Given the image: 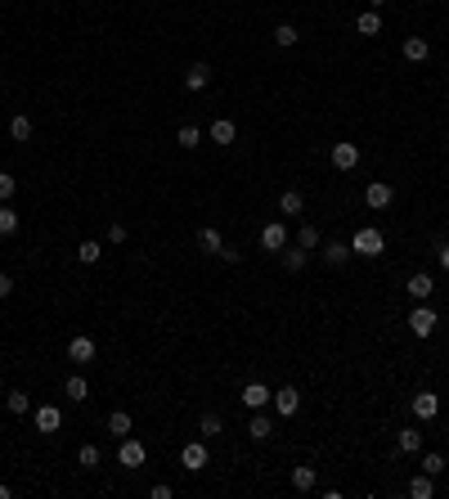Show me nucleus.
Returning <instances> with one entry per match:
<instances>
[{
  "label": "nucleus",
  "mask_w": 449,
  "mask_h": 499,
  "mask_svg": "<svg viewBox=\"0 0 449 499\" xmlns=\"http://www.w3.org/2000/svg\"><path fill=\"white\" fill-rule=\"evenodd\" d=\"M350 252L355 256H382L387 252V238H382V229H373V225H364V229H355V238H350Z\"/></svg>",
  "instance_id": "f257e3e1"
},
{
  "label": "nucleus",
  "mask_w": 449,
  "mask_h": 499,
  "mask_svg": "<svg viewBox=\"0 0 449 499\" xmlns=\"http://www.w3.org/2000/svg\"><path fill=\"white\" fill-rule=\"evenodd\" d=\"M405 324H409V333H414V338H432L436 324H441V315H436L427 302H418L414 311H409V320H405Z\"/></svg>",
  "instance_id": "f03ea898"
},
{
  "label": "nucleus",
  "mask_w": 449,
  "mask_h": 499,
  "mask_svg": "<svg viewBox=\"0 0 449 499\" xmlns=\"http://www.w3.org/2000/svg\"><path fill=\"white\" fill-rule=\"evenodd\" d=\"M32 418H36V432H45V436H54V432L63 427V409L59 405H36Z\"/></svg>",
  "instance_id": "7ed1b4c3"
},
{
  "label": "nucleus",
  "mask_w": 449,
  "mask_h": 499,
  "mask_svg": "<svg viewBox=\"0 0 449 499\" xmlns=\"http://www.w3.org/2000/svg\"><path fill=\"white\" fill-rule=\"evenodd\" d=\"M261 247L265 252H283V247H288V225H283V220L261 225Z\"/></svg>",
  "instance_id": "20e7f679"
},
{
  "label": "nucleus",
  "mask_w": 449,
  "mask_h": 499,
  "mask_svg": "<svg viewBox=\"0 0 449 499\" xmlns=\"http://www.w3.org/2000/svg\"><path fill=\"white\" fill-rule=\"evenodd\" d=\"M180 468H185V473H203L207 468V445L203 441H189V445L180 450Z\"/></svg>",
  "instance_id": "39448f33"
},
{
  "label": "nucleus",
  "mask_w": 449,
  "mask_h": 499,
  "mask_svg": "<svg viewBox=\"0 0 449 499\" xmlns=\"http://www.w3.org/2000/svg\"><path fill=\"white\" fill-rule=\"evenodd\" d=\"M238 400H243L247 409H265V405H270V400H274V391L265 387V382H247V387L238 391Z\"/></svg>",
  "instance_id": "423d86ee"
},
{
  "label": "nucleus",
  "mask_w": 449,
  "mask_h": 499,
  "mask_svg": "<svg viewBox=\"0 0 449 499\" xmlns=\"http://www.w3.org/2000/svg\"><path fill=\"white\" fill-rule=\"evenodd\" d=\"M409 409H414V418H423V423H427V418L441 414V396H436V391H418V396L409 400Z\"/></svg>",
  "instance_id": "0eeeda50"
},
{
  "label": "nucleus",
  "mask_w": 449,
  "mask_h": 499,
  "mask_svg": "<svg viewBox=\"0 0 449 499\" xmlns=\"http://www.w3.org/2000/svg\"><path fill=\"white\" fill-rule=\"evenodd\" d=\"M391 198H396V189H391L387 180H368V185H364V203L378 207V212H382V207H391Z\"/></svg>",
  "instance_id": "6e6552de"
},
{
  "label": "nucleus",
  "mask_w": 449,
  "mask_h": 499,
  "mask_svg": "<svg viewBox=\"0 0 449 499\" xmlns=\"http://www.w3.org/2000/svg\"><path fill=\"white\" fill-rule=\"evenodd\" d=\"M270 405L279 409L283 418H292V414L301 409V391H297V387H279V391H274V400H270Z\"/></svg>",
  "instance_id": "1a4fd4ad"
},
{
  "label": "nucleus",
  "mask_w": 449,
  "mask_h": 499,
  "mask_svg": "<svg viewBox=\"0 0 449 499\" xmlns=\"http://www.w3.org/2000/svg\"><path fill=\"white\" fill-rule=\"evenodd\" d=\"M117 464H121V468H139V464H144V445H139L135 436H121V445H117Z\"/></svg>",
  "instance_id": "9d476101"
},
{
  "label": "nucleus",
  "mask_w": 449,
  "mask_h": 499,
  "mask_svg": "<svg viewBox=\"0 0 449 499\" xmlns=\"http://www.w3.org/2000/svg\"><path fill=\"white\" fill-rule=\"evenodd\" d=\"M68 360H72V364H81V369H85V364L94 360V338H85V333H76V338L68 342Z\"/></svg>",
  "instance_id": "9b49d317"
},
{
  "label": "nucleus",
  "mask_w": 449,
  "mask_h": 499,
  "mask_svg": "<svg viewBox=\"0 0 449 499\" xmlns=\"http://www.w3.org/2000/svg\"><path fill=\"white\" fill-rule=\"evenodd\" d=\"M332 167L337 171H355L359 167V144H332Z\"/></svg>",
  "instance_id": "f8f14e48"
},
{
  "label": "nucleus",
  "mask_w": 449,
  "mask_h": 499,
  "mask_svg": "<svg viewBox=\"0 0 449 499\" xmlns=\"http://www.w3.org/2000/svg\"><path fill=\"white\" fill-rule=\"evenodd\" d=\"M405 293H409V297H414V302H427V297H432V293H436V279H432V275H427V270H418V275H414V279H409V284H405Z\"/></svg>",
  "instance_id": "ddd939ff"
},
{
  "label": "nucleus",
  "mask_w": 449,
  "mask_h": 499,
  "mask_svg": "<svg viewBox=\"0 0 449 499\" xmlns=\"http://www.w3.org/2000/svg\"><path fill=\"white\" fill-rule=\"evenodd\" d=\"M198 247H203L207 256H221L225 252V234H221V229H212V225H203V229H198Z\"/></svg>",
  "instance_id": "4468645a"
},
{
  "label": "nucleus",
  "mask_w": 449,
  "mask_h": 499,
  "mask_svg": "<svg viewBox=\"0 0 449 499\" xmlns=\"http://www.w3.org/2000/svg\"><path fill=\"white\" fill-rule=\"evenodd\" d=\"M207 85H212V68H207V63H194V68L185 72V90L198 95V90H207Z\"/></svg>",
  "instance_id": "2eb2a0df"
},
{
  "label": "nucleus",
  "mask_w": 449,
  "mask_h": 499,
  "mask_svg": "<svg viewBox=\"0 0 449 499\" xmlns=\"http://www.w3.org/2000/svg\"><path fill=\"white\" fill-rule=\"evenodd\" d=\"M247 436H252V441H270V436H274V423L265 418V409H252V423H247Z\"/></svg>",
  "instance_id": "dca6fc26"
},
{
  "label": "nucleus",
  "mask_w": 449,
  "mask_h": 499,
  "mask_svg": "<svg viewBox=\"0 0 449 499\" xmlns=\"http://www.w3.org/2000/svg\"><path fill=\"white\" fill-rule=\"evenodd\" d=\"M207 136H212L216 144H234V140H238V126H234L229 117H216L212 126H207Z\"/></svg>",
  "instance_id": "f3484780"
},
{
  "label": "nucleus",
  "mask_w": 449,
  "mask_h": 499,
  "mask_svg": "<svg viewBox=\"0 0 449 499\" xmlns=\"http://www.w3.org/2000/svg\"><path fill=\"white\" fill-rule=\"evenodd\" d=\"M427 54H432V45H427V36H405V59H409V63H423Z\"/></svg>",
  "instance_id": "a211bd4d"
},
{
  "label": "nucleus",
  "mask_w": 449,
  "mask_h": 499,
  "mask_svg": "<svg viewBox=\"0 0 449 499\" xmlns=\"http://www.w3.org/2000/svg\"><path fill=\"white\" fill-rule=\"evenodd\" d=\"M301 207H305L301 189H283V194H279V212L283 216H301Z\"/></svg>",
  "instance_id": "6ab92c4d"
},
{
  "label": "nucleus",
  "mask_w": 449,
  "mask_h": 499,
  "mask_svg": "<svg viewBox=\"0 0 449 499\" xmlns=\"http://www.w3.org/2000/svg\"><path fill=\"white\" fill-rule=\"evenodd\" d=\"M396 450H400V455H418V450H423V432L405 427V432L396 436Z\"/></svg>",
  "instance_id": "aec40b11"
},
{
  "label": "nucleus",
  "mask_w": 449,
  "mask_h": 499,
  "mask_svg": "<svg viewBox=\"0 0 449 499\" xmlns=\"http://www.w3.org/2000/svg\"><path fill=\"white\" fill-rule=\"evenodd\" d=\"M355 32H359V36H378V32H382V18H378V9H364V14L355 18Z\"/></svg>",
  "instance_id": "412c9836"
},
{
  "label": "nucleus",
  "mask_w": 449,
  "mask_h": 499,
  "mask_svg": "<svg viewBox=\"0 0 449 499\" xmlns=\"http://www.w3.org/2000/svg\"><path fill=\"white\" fill-rule=\"evenodd\" d=\"M292 486H297L301 495L314 491V486H319V473H314V468H292Z\"/></svg>",
  "instance_id": "4be33fe9"
},
{
  "label": "nucleus",
  "mask_w": 449,
  "mask_h": 499,
  "mask_svg": "<svg viewBox=\"0 0 449 499\" xmlns=\"http://www.w3.org/2000/svg\"><path fill=\"white\" fill-rule=\"evenodd\" d=\"M108 432H112V436H130V414H126V409H112V414H108Z\"/></svg>",
  "instance_id": "5701e85b"
},
{
  "label": "nucleus",
  "mask_w": 449,
  "mask_h": 499,
  "mask_svg": "<svg viewBox=\"0 0 449 499\" xmlns=\"http://www.w3.org/2000/svg\"><path fill=\"white\" fill-rule=\"evenodd\" d=\"M9 136H14L18 144H27V140H32V117H23V113L9 117Z\"/></svg>",
  "instance_id": "b1692460"
},
{
  "label": "nucleus",
  "mask_w": 449,
  "mask_h": 499,
  "mask_svg": "<svg viewBox=\"0 0 449 499\" xmlns=\"http://www.w3.org/2000/svg\"><path fill=\"white\" fill-rule=\"evenodd\" d=\"M99 256H103V243H94V238H85V243L76 247V261H81V265H94Z\"/></svg>",
  "instance_id": "393cba45"
},
{
  "label": "nucleus",
  "mask_w": 449,
  "mask_h": 499,
  "mask_svg": "<svg viewBox=\"0 0 449 499\" xmlns=\"http://www.w3.org/2000/svg\"><path fill=\"white\" fill-rule=\"evenodd\" d=\"M9 234H18V212L9 203H0V238H9Z\"/></svg>",
  "instance_id": "a878e982"
},
{
  "label": "nucleus",
  "mask_w": 449,
  "mask_h": 499,
  "mask_svg": "<svg viewBox=\"0 0 449 499\" xmlns=\"http://www.w3.org/2000/svg\"><path fill=\"white\" fill-rule=\"evenodd\" d=\"M409 495H414V499H432L436 495V482H432V477H414V482H409Z\"/></svg>",
  "instance_id": "bb28decb"
},
{
  "label": "nucleus",
  "mask_w": 449,
  "mask_h": 499,
  "mask_svg": "<svg viewBox=\"0 0 449 499\" xmlns=\"http://www.w3.org/2000/svg\"><path fill=\"white\" fill-rule=\"evenodd\" d=\"M346 256H355V252H350V243H328V247H323V261H328V265H341Z\"/></svg>",
  "instance_id": "cd10ccee"
},
{
  "label": "nucleus",
  "mask_w": 449,
  "mask_h": 499,
  "mask_svg": "<svg viewBox=\"0 0 449 499\" xmlns=\"http://www.w3.org/2000/svg\"><path fill=\"white\" fill-rule=\"evenodd\" d=\"M198 432H203V441H207V436H221V432H225V418H221V414H203Z\"/></svg>",
  "instance_id": "c85d7f7f"
},
{
  "label": "nucleus",
  "mask_w": 449,
  "mask_h": 499,
  "mask_svg": "<svg viewBox=\"0 0 449 499\" xmlns=\"http://www.w3.org/2000/svg\"><path fill=\"white\" fill-rule=\"evenodd\" d=\"M274 45L292 50V45H297V27H292V23H279V27H274Z\"/></svg>",
  "instance_id": "c756f323"
},
{
  "label": "nucleus",
  "mask_w": 449,
  "mask_h": 499,
  "mask_svg": "<svg viewBox=\"0 0 449 499\" xmlns=\"http://www.w3.org/2000/svg\"><path fill=\"white\" fill-rule=\"evenodd\" d=\"M9 414H32V396L27 391H9Z\"/></svg>",
  "instance_id": "7c9ffc66"
},
{
  "label": "nucleus",
  "mask_w": 449,
  "mask_h": 499,
  "mask_svg": "<svg viewBox=\"0 0 449 499\" xmlns=\"http://www.w3.org/2000/svg\"><path fill=\"white\" fill-rule=\"evenodd\" d=\"M198 140H203V131H198V126H180V131H176V144H180V149H198Z\"/></svg>",
  "instance_id": "2f4dec72"
},
{
  "label": "nucleus",
  "mask_w": 449,
  "mask_h": 499,
  "mask_svg": "<svg viewBox=\"0 0 449 499\" xmlns=\"http://www.w3.org/2000/svg\"><path fill=\"white\" fill-rule=\"evenodd\" d=\"M63 391H68L72 400H85V396H90V387H85V378H81V373H72V378L63 382Z\"/></svg>",
  "instance_id": "473e14b6"
},
{
  "label": "nucleus",
  "mask_w": 449,
  "mask_h": 499,
  "mask_svg": "<svg viewBox=\"0 0 449 499\" xmlns=\"http://www.w3.org/2000/svg\"><path fill=\"white\" fill-rule=\"evenodd\" d=\"M99 445H81V450H76V464H81V468H99Z\"/></svg>",
  "instance_id": "72a5a7b5"
},
{
  "label": "nucleus",
  "mask_w": 449,
  "mask_h": 499,
  "mask_svg": "<svg viewBox=\"0 0 449 499\" xmlns=\"http://www.w3.org/2000/svg\"><path fill=\"white\" fill-rule=\"evenodd\" d=\"M297 247H305V252H310V247H319V229H314V225H301V229H297Z\"/></svg>",
  "instance_id": "f704fd0d"
},
{
  "label": "nucleus",
  "mask_w": 449,
  "mask_h": 499,
  "mask_svg": "<svg viewBox=\"0 0 449 499\" xmlns=\"http://www.w3.org/2000/svg\"><path fill=\"white\" fill-rule=\"evenodd\" d=\"M423 473L427 477H441L445 473V455H423Z\"/></svg>",
  "instance_id": "c9c22d12"
},
{
  "label": "nucleus",
  "mask_w": 449,
  "mask_h": 499,
  "mask_svg": "<svg viewBox=\"0 0 449 499\" xmlns=\"http://www.w3.org/2000/svg\"><path fill=\"white\" fill-rule=\"evenodd\" d=\"M14 194H18V180L9 176V171H0V203H9Z\"/></svg>",
  "instance_id": "e433bc0d"
},
{
  "label": "nucleus",
  "mask_w": 449,
  "mask_h": 499,
  "mask_svg": "<svg viewBox=\"0 0 449 499\" xmlns=\"http://www.w3.org/2000/svg\"><path fill=\"white\" fill-rule=\"evenodd\" d=\"M283 265H288V270L297 275L301 265H305V247H292V252H283Z\"/></svg>",
  "instance_id": "4c0bfd02"
},
{
  "label": "nucleus",
  "mask_w": 449,
  "mask_h": 499,
  "mask_svg": "<svg viewBox=\"0 0 449 499\" xmlns=\"http://www.w3.org/2000/svg\"><path fill=\"white\" fill-rule=\"evenodd\" d=\"M108 243H126V225H117V220H112V225H108Z\"/></svg>",
  "instance_id": "58836bf2"
},
{
  "label": "nucleus",
  "mask_w": 449,
  "mask_h": 499,
  "mask_svg": "<svg viewBox=\"0 0 449 499\" xmlns=\"http://www.w3.org/2000/svg\"><path fill=\"white\" fill-rule=\"evenodd\" d=\"M9 293H14V279H9V275H0V302H5Z\"/></svg>",
  "instance_id": "ea45409f"
},
{
  "label": "nucleus",
  "mask_w": 449,
  "mask_h": 499,
  "mask_svg": "<svg viewBox=\"0 0 449 499\" xmlns=\"http://www.w3.org/2000/svg\"><path fill=\"white\" fill-rule=\"evenodd\" d=\"M441 265L449 270V243H441Z\"/></svg>",
  "instance_id": "a19ab883"
},
{
  "label": "nucleus",
  "mask_w": 449,
  "mask_h": 499,
  "mask_svg": "<svg viewBox=\"0 0 449 499\" xmlns=\"http://www.w3.org/2000/svg\"><path fill=\"white\" fill-rule=\"evenodd\" d=\"M382 5H387V0H368V9H382Z\"/></svg>",
  "instance_id": "79ce46f5"
},
{
  "label": "nucleus",
  "mask_w": 449,
  "mask_h": 499,
  "mask_svg": "<svg viewBox=\"0 0 449 499\" xmlns=\"http://www.w3.org/2000/svg\"><path fill=\"white\" fill-rule=\"evenodd\" d=\"M0 499H9V486L5 482H0Z\"/></svg>",
  "instance_id": "37998d69"
},
{
  "label": "nucleus",
  "mask_w": 449,
  "mask_h": 499,
  "mask_svg": "<svg viewBox=\"0 0 449 499\" xmlns=\"http://www.w3.org/2000/svg\"><path fill=\"white\" fill-rule=\"evenodd\" d=\"M0 5H5V0H0Z\"/></svg>",
  "instance_id": "c03bdc74"
}]
</instances>
